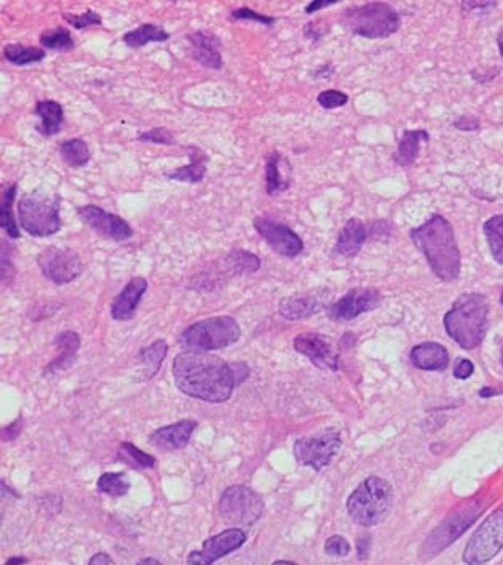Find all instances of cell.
I'll use <instances>...</instances> for the list:
<instances>
[{
    "label": "cell",
    "instance_id": "obj_1",
    "mask_svg": "<svg viewBox=\"0 0 503 565\" xmlns=\"http://www.w3.org/2000/svg\"><path fill=\"white\" fill-rule=\"evenodd\" d=\"M173 377L179 392L206 403H226L238 385L232 364L202 352L176 356Z\"/></svg>",
    "mask_w": 503,
    "mask_h": 565
},
{
    "label": "cell",
    "instance_id": "obj_2",
    "mask_svg": "<svg viewBox=\"0 0 503 565\" xmlns=\"http://www.w3.org/2000/svg\"><path fill=\"white\" fill-rule=\"evenodd\" d=\"M411 239L427 257L433 274L446 282L457 280L462 256L451 222L443 216H433L425 224L411 230Z\"/></svg>",
    "mask_w": 503,
    "mask_h": 565
},
{
    "label": "cell",
    "instance_id": "obj_3",
    "mask_svg": "<svg viewBox=\"0 0 503 565\" xmlns=\"http://www.w3.org/2000/svg\"><path fill=\"white\" fill-rule=\"evenodd\" d=\"M489 304L482 294L470 292L460 296L445 315L446 333L465 350L481 345L488 327Z\"/></svg>",
    "mask_w": 503,
    "mask_h": 565
},
{
    "label": "cell",
    "instance_id": "obj_4",
    "mask_svg": "<svg viewBox=\"0 0 503 565\" xmlns=\"http://www.w3.org/2000/svg\"><path fill=\"white\" fill-rule=\"evenodd\" d=\"M392 484L379 476H369L351 492L347 500V511L360 526L372 527L386 519L392 508Z\"/></svg>",
    "mask_w": 503,
    "mask_h": 565
},
{
    "label": "cell",
    "instance_id": "obj_5",
    "mask_svg": "<svg viewBox=\"0 0 503 565\" xmlns=\"http://www.w3.org/2000/svg\"><path fill=\"white\" fill-rule=\"evenodd\" d=\"M18 218L26 232L42 239L55 235L61 229L59 198L44 190H34L20 198Z\"/></svg>",
    "mask_w": 503,
    "mask_h": 565
},
{
    "label": "cell",
    "instance_id": "obj_6",
    "mask_svg": "<svg viewBox=\"0 0 503 565\" xmlns=\"http://www.w3.org/2000/svg\"><path fill=\"white\" fill-rule=\"evenodd\" d=\"M240 326L232 317H212L190 325L179 337L187 352L221 350L240 341Z\"/></svg>",
    "mask_w": 503,
    "mask_h": 565
},
{
    "label": "cell",
    "instance_id": "obj_7",
    "mask_svg": "<svg viewBox=\"0 0 503 565\" xmlns=\"http://www.w3.org/2000/svg\"><path fill=\"white\" fill-rule=\"evenodd\" d=\"M347 30L366 39H386L402 26V18L392 5L372 2L361 7L349 8L343 16Z\"/></svg>",
    "mask_w": 503,
    "mask_h": 565
},
{
    "label": "cell",
    "instance_id": "obj_8",
    "mask_svg": "<svg viewBox=\"0 0 503 565\" xmlns=\"http://www.w3.org/2000/svg\"><path fill=\"white\" fill-rule=\"evenodd\" d=\"M264 501L247 486L229 487L219 500V515L229 526L249 527L261 519Z\"/></svg>",
    "mask_w": 503,
    "mask_h": 565
},
{
    "label": "cell",
    "instance_id": "obj_9",
    "mask_svg": "<svg viewBox=\"0 0 503 565\" xmlns=\"http://www.w3.org/2000/svg\"><path fill=\"white\" fill-rule=\"evenodd\" d=\"M503 550V505L497 508L468 540L464 551L467 565H486Z\"/></svg>",
    "mask_w": 503,
    "mask_h": 565
},
{
    "label": "cell",
    "instance_id": "obj_10",
    "mask_svg": "<svg viewBox=\"0 0 503 565\" xmlns=\"http://www.w3.org/2000/svg\"><path fill=\"white\" fill-rule=\"evenodd\" d=\"M341 435L334 430H328L320 435L300 438L294 442V456L300 465L320 471L331 464L341 449Z\"/></svg>",
    "mask_w": 503,
    "mask_h": 565
},
{
    "label": "cell",
    "instance_id": "obj_11",
    "mask_svg": "<svg viewBox=\"0 0 503 565\" xmlns=\"http://www.w3.org/2000/svg\"><path fill=\"white\" fill-rule=\"evenodd\" d=\"M37 264L45 278L56 284H66L81 275L82 265L79 254L69 248L50 247L39 254Z\"/></svg>",
    "mask_w": 503,
    "mask_h": 565
},
{
    "label": "cell",
    "instance_id": "obj_12",
    "mask_svg": "<svg viewBox=\"0 0 503 565\" xmlns=\"http://www.w3.org/2000/svg\"><path fill=\"white\" fill-rule=\"evenodd\" d=\"M256 230L265 239L275 253L285 257H296L304 249V241L288 225L280 224L273 219L259 216L255 219Z\"/></svg>",
    "mask_w": 503,
    "mask_h": 565
},
{
    "label": "cell",
    "instance_id": "obj_13",
    "mask_svg": "<svg viewBox=\"0 0 503 565\" xmlns=\"http://www.w3.org/2000/svg\"><path fill=\"white\" fill-rule=\"evenodd\" d=\"M247 542V534L241 529H227L218 535L204 540L200 551H192L187 556L189 565H212L232 551L241 548Z\"/></svg>",
    "mask_w": 503,
    "mask_h": 565
},
{
    "label": "cell",
    "instance_id": "obj_14",
    "mask_svg": "<svg viewBox=\"0 0 503 565\" xmlns=\"http://www.w3.org/2000/svg\"><path fill=\"white\" fill-rule=\"evenodd\" d=\"M77 213H79L82 221L90 225L95 232L100 233L101 237L116 239V241H124V239L133 237V229L125 219L120 218L117 214L108 213L96 204L82 206L77 210Z\"/></svg>",
    "mask_w": 503,
    "mask_h": 565
},
{
    "label": "cell",
    "instance_id": "obj_15",
    "mask_svg": "<svg viewBox=\"0 0 503 565\" xmlns=\"http://www.w3.org/2000/svg\"><path fill=\"white\" fill-rule=\"evenodd\" d=\"M379 292L369 288H355L349 291L343 299H339L331 309L329 315L339 321H351L357 318L361 313L374 310L380 304Z\"/></svg>",
    "mask_w": 503,
    "mask_h": 565
},
{
    "label": "cell",
    "instance_id": "obj_16",
    "mask_svg": "<svg viewBox=\"0 0 503 565\" xmlns=\"http://www.w3.org/2000/svg\"><path fill=\"white\" fill-rule=\"evenodd\" d=\"M294 348L300 355L310 358V361L321 369L337 370L339 368V356L331 342L321 334L304 333L299 334L294 339Z\"/></svg>",
    "mask_w": 503,
    "mask_h": 565
},
{
    "label": "cell",
    "instance_id": "obj_17",
    "mask_svg": "<svg viewBox=\"0 0 503 565\" xmlns=\"http://www.w3.org/2000/svg\"><path fill=\"white\" fill-rule=\"evenodd\" d=\"M195 421H181L176 422L173 425L161 427L155 430L149 442L157 449L171 452V450L183 449L190 441V436L197 428Z\"/></svg>",
    "mask_w": 503,
    "mask_h": 565
},
{
    "label": "cell",
    "instance_id": "obj_18",
    "mask_svg": "<svg viewBox=\"0 0 503 565\" xmlns=\"http://www.w3.org/2000/svg\"><path fill=\"white\" fill-rule=\"evenodd\" d=\"M192 58L208 69H221L222 56H221V42L218 37L210 30H195L187 36Z\"/></svg>",
    "mask_w": 503,
    "mask_h": 565
},
{
    "label": "cell",
    "instance_id": "obj_19",
    "mask_svg": "<svg viewBox=\"0 0 503 565\" xmlns=\"http://www.w3.org/2000/svg\"><path fill=\"white\" fill-rule=\"evenodd\" d=\"M146 291L147 280L143 276H136L126 282L124 291L112 302V307H110L112 318L117 319V321L132 319Z\"/></svg>",
    "mask_w": 503,
    "mask_h": 565
},
{
    "label": "cell",
    "instance_id": "obj_20",
    "mask_svg": "<svg viewBox=\"0 0 503 565\" xmlns=\"http://www.w3.org/2000/svg\"><path fill=\"white\" fill-rule=\"evenodd\" d=\"M411 361L422 370H445L449 364V353L441 343L423 342L411 350Z\"/></svg>",
    "mask_w": 503,
    "mask_h": 565
},
{
    "label": "cell",
    "instance_id": "obj_21",
    "mask_svg": "<svg viewBox=\"0 0 503 565\" xmlns=\"http://www.w3.org/2000/svg\"><path fill=\"white\" fill-rule=\"evenodd\" d=\"M323 309V298L317 292H304L286 298L280 302V313L286 319H302L312 317Z\"/></svg>",
    "mask_w": 503,
    "mask_h": 565
},
{
    "label": "cell",
    "instance_id": "obj_22",
    "mask_svg": "<svg viewBox=\"0 0 503 565\" xmlns=\"http://www.w3.org/2000/svg\"><path fill=\"white\" fill-rule=\"evenodd\" d=\"M366 241V227L360 219H349L339 232L335 251L343 257H355Z\"/></svg>",
    "mask_w": 503,
    "mask_h": 565
},
{
    "label": "cell",
    "instance_id": "obj_23",
    "mask_svg": "<svg viewBox=\"0 0 503 565\" xmlns=\"http://www.w3.org/2000/svg\"><path fill=\"white\" fill-rule=\"evenodd\" d=\"M290 187V165L285 157L270 153L265 165V190L269 196H277Z\"/></svg>",
    "mask_w": 503,
    "mask_h": 565
},
{
    "label": "cell",
    "instance_id": "obj_24",
    "mask_svg": "<svg viewBox=\"0 0 503 565\" xmlns=\"http://www.w3.org/2000/svg\"><path fill=\"white\" fill-rule=\"evenodd\" d=\"M189 165L183 168H178L175 171L168 174V179L173 181L189 182V184H197L202 181L206 174V163L208 157L204 155L198 147H189Z\"/></svg>",
    "mask_w": 503,
    "mask_h": 565
},
{
    "label": "cell",
    "instance_id": "obj_25",
    "mask_svg": "<svg viewBox=\"0 0 503 565\" xmlns=\"http://www.w3.org/2000/svg\"><path fill=\"white\" fill-rule=\"evenodd\" d=\"M430 139L425 130H408L403 133L402 141L398 145V151L394 155L395 161L400 167H409L416 161L417 155L421 152V143H427Z\"/></svg>",
    "mask_w": 503,
    "mask_h": 565
},
{
    "label": "cell",
    "instance_id": "obj_26",
    "mask_svg": "<svg viewBox=\"0 0 503 565\" xmlns=\"http://www.w3.org/2000/svg\"><path fill=\"white\" fill-rule=\"evenodd\" d=\"M36 114L40 118V125L37 126L39 133H42L45 136L58 135L61 125H63V118H65V110L59 102H37Z\"/></svg>",
    "mask_w": 503,
    "mask_h": 565
},
{
    "label": "cell",
    "instance_id": "obj_27",
    "mask_svg": "<svg viewBox=\"0 0 503 565\" xmlns=\"http://www.w3.org/2000/svg\"><path fill=\"white\" fill-rule=\"evenodd\" d=\"M168 39H169V34L160 26L143 24L136 30L126 32L124 36V42L132 48H141L149 42H167Z\"/></svg>",
    "mask_w": 503,
    "mask_h": 565
},
{
    "label": "cell",
    "instance_id": "obj_28",
    "mask_svg": "<svg viewBox=\"0 0 503 565\" xmlns=\"http://www.w3.org/2000/svg\"><path fill=\"white\" fill-rule=\"evenodd\" d=\"M59 153H61V159L65 160V163L74 168L83 167L91 159V152L87 143L79 138L63 141L59 144Z\"/></svg>",
    "mask_w": 503,
    "mask_h": 565
},
{
    "label": "cell",
    "instance_id": "obj_29",
    "mask_svg": "<svg viewBox=\"0 0 503 565\" xmlns=\"http://www.w3.org/2000/svg\"><path fill=\"white\" fill-rule=\"evenodd\" d=\"M167 353L168 345L167 342L163 341V339L153 342L152 345H149V347L141 350L139 361L143 364V370H144L146 378H152V377L159 372L161 362L167 358Z\"/></svg>",
    "mask_w": 503,
    "mask_h": 565
},
{
    "label": "cell",
    "instance_id": "obj_30",
    "mask_svg": "<svg viewBox=\"0 0 503 565\" xmlns=\"http://www.w3.org/2000/svg\"><path fill=\"white\" fill-rule=\"evenodd\" d=\"M55 345L58 347L59 356L55 361H51L50 366L47 368V372L63 368L65 364L73 360L77 350L81 347V337H79V334L66 331V333L59 334L56 341H55Z\"/></svg>",
    "mask_w": 503,
    "mask_h": 565
},
{
    "label": "cell",
    "instance_id": "obj_31",
    "mask_svg": "<svg viewBox=\"0 0 503 565\" xmlns=\"http://www.w3.org/2000/svg\"><path fill=\"white\" fill-rule=\"evenodd\" d=\"M16 196V184H7L2 194V213H0V224L7 232L10 239H20V230L16 227L15 214H13V200Z\"/></svg>",
    "mask_w": 503,
    "mask_h": 565
},
{
    "label": "cell",
    "instance_id": "obj_32",
    "mask_svg": "<svg viewBox=\"0 0 503 565\" xmlns=\"http://www.w3.org/2000/svg\"><path fill=\"white\" fill-rule=\"evenodd\" d=\"M484 235L488 239L494 261L503 265V214L488 219L484 224Z\"/></svg>",
    "mask_w": 503,
    "mask_h": 565
},
{
    "label": "cell",
    "instance_id": "obj_33",
    "mask_svg": "<svg viewBox=\"0 0 503 565\" xmlns=\"http://www.w3.org/2000/svg\"><path fill=\"white\" fill-rule=\"evenodd\" d=\"M4 56L13 65H26L42 61L45 58V51L42 48H37V47L10 44L4 48Z\"/></svg>",
    "mask_w": 503,
    "mask_h": 565
},
{
    "label": "cell",
    "instance_id": "obj_34",
    "mask_svg": "<svg viewBox=\"0 0 503 565\" xmlns=\"http://www.w3.org/2000/svg\"><path fill=\"white\" fill-rule=\"evenodd\" d=\"M227 267L235 274H253L261 268V259L255 254L243 251V249H234L227 256Z\"/></svg>",
    "mask_w": 503,
    "mask_h": 565
},
{
    "label": "cell",
    "instance_id": "obj_35",
    "mask_svg": "<svg viewBox=\"0 0 503 565\" xmlns=\"http://www.w3.org/2000/svg\"><path fill=\"white\" fill-rule=\"evenodd\" d=\"M130 481L124 473H104L98 481V491L110 497H122L130 491Z\"/></svg>",
    "mask_w": 503,
    "mask_h": 565
},
{
    "label": "cell",
    "instance_id": "obj_36",
    "mask_svg": "<svg viewBox=\"0 0 503 565\" xmlns=\"http://www.w3.org/2000/svg\"><path fill=\"white\" fill-rule=\"evenodd\" d=\"M40 44L50 50L69 51L74 48L73 36L65 28L45 30L40 36Z\"/></svg>",
    "mask_w": 503,
    "mask_h": 565
},
{
    "label": "cell",
    "instance_id": "obj_37",
    "mask_svg": "<svg viewBox=\"0 0 503 565\" xmlns=\"http://www.w3.org/2000/svg\"><path fill=\"white\" fill-rule=\"evenodd\" d=\"M120 458H124L126 464L132 465L134 468H153L157 464L155 456L139 450L132 442H124L120 446Z\"/></svg>",
    "mask_w": 503,
    "mask_h": 565
},
{
    "label": "cell",
    "instance_id": "obj_38",
    "mask_svg": "<svg viewBox=\"0 0 503 565\" xmlns=\"http://www.w3.org/2000/svg\"><path fill=\"white\" fill-rule=\"evenodd\" d=\"M317 101L325 109H337V108H343L349 102V96L343 91H337V90H326V91H321L318 94Z\"/></svg>",
    "mask_w": 503,
    "mask_h": 565
},
{
    "label": "cell",
    "instance_id": "obj_39",
    "mask_svg": "<svg viewBox=\"0 0 503 565\" xmlns=\"http://www.w3.org/2000/svg\"><path fill=\"white\" fill-rule=\"evenodd\" d=\"M138 141L143 143H151V144L171 145L175 144V136L171 131L167 128H153V130L146 131L143 135H139Z\"/></svg>",
    "mask_w": 503,
    "mask_h": 565
},
{
    "label": "cell",
    "instance_id": "obj_40",
    "mask_svg": "<svg viewBox=\"0 0 503 565\" xmlns=\"http://www.w3.org/2000/svg\"><path fill=\"white\" fill-rule=\"evenodd\" d=\"M351 546L347 538H343L341 535L329 536L325 543V552L329 556H335V558H345L351 554Z\"/></svg>",
    "mask_w": 503,
    "mask_h": 565
},
{
    "label": "cell",
    "instance_id": "obj_41",
    "mask_svg": "<svg viewBox=\"0 0 503 565\" xmlns=\"http://www.w3.org/2000/svg\"><path fill=\"white\" fill-rule=\"evenodd\" d=\"M65 20H66L69 24H73L75 30H85L88 26H93V24H101V16L98 15L96 12H91V10H87L85 13H82V15H65Z\"/></svg>",
    "mask_w": 503,
    "mask_h": 565
},
{
    "label": "cell",
    "instance_id": "obj_42",
    "mask_svg": "<svg viewBox=\"0 0 503 565\" xmlns=\"http://www.w3.org/2000/svg\"><path fill=\"white\" fill-rule=\"evenodd\" d=\"M232 18H234V20H249V22H263V24H272V22H275V18L256 13V12H253V10L248 7L237 8L234 13H232Z\"/></svg>",
    "mask_w": 503,
    "mask_h": 565
},
{
    "label": "cell",
    "instance_id": "obj_43",
    "mask_svg": "<svg viewBox=\"0 0 503 565\" xmlns=\"http://www.w3.org/2000/svg\"><path fill=\"white\" fill-rule=\"evenodd\" d=\"M474 366L473 362L470 361V360H465V358H460L457 364H455V369H454V376L460 378V380H465L468 377L473 376Z\"/></svg>",
    "mask_w": 503,
    "mask_h": 565
},
{
    "label": "cell",
    "instance_id": "obj_44",
    "mask_svg": "<svg viewBox=\"0 0 503 565\" xmlns=\"http://www.w3.org/2000/svg\"><path fill=\"white\" fill-rule=\"evenodd\" d=\"M358 548V558L363 559L368 558V554H369V548H371V536L363 535L358 538L357 542Z\"/></svg>",
    "mask_w": 503,
    "mask_h": 565
},
{
    "label": "cell",
    "instance_id": "obj_45",
    "mask_svg": "<svg viewBox=\"0 0 503 565\" xmlns=\"http://www.w3.org/2000/svg\"><path fill=\"white\" fill-rule=\"evenodd\" d=\"M455 128H459L462 131H474L480 128V124H478V120H474V118H468V117H462L459 118L457 122H455Z\"/></svg>",
    "mask_w": 503,
    "mask_h": 565
},
{
    "label": "cell",
    "instance_id": "obj_46",
    "mask_svg": "<svg viewBox=\"0 0 503 565\" xmlns=\"http://www.w3.org/2000/svg\"><path fill=\"white\" fill-rule=\"evenodd\" d=\"M334 4H337V0H317V2H312V4L307 5L306 13H314L320 8L329 7V5H334Z\"/></svg>",
    "mask_w": 503,
    "mask_h": 565
},
{
    "label": "cell",
    "instance_id": "obj_47",
    "mask_svg": "<svg viewBox=\"0 0 503 565\" xmlns=\"http://www.w3.org/2000/svg\"><path fill=\"white\" fill-rule=\"evenodd\" d=\"M88 565H116L114 561L110 558L109 554L106 552H98L93 558L90 559V564Z\"/></svg>",
    "mask_w": 503,
    "mask_h": 565
},
{
    "label": "cell",
    "instance_id": "obj_48",
    "mask_svg": "<svg viewBox=\"0 0 503 565\" xmlns=\"http://www.w3.org/2000/svg\"><path fill=\"white\" fill-rule=\"evenodd\" d=\"M26 562H28L26 558H10L5 565H22L26 564Z\"/></svg>",
    "mask_w": 503,
    "mask_h": 565
},
{
    "label": "cell",
    "instance_id": "obj_49",
    "mask_svg": "<svg viewBox=\"0 0 503 565\" xmlns=\"http://www.w3.org/2000/svg\"><path fill=\"white\" fill-rule=\"evenodd\" d=\"M136 565H163V564H161L160 561H157V559L147 558V559H143V561H139L138 564Z\"/></svg>",
    "mask_w": 503,
    "mask_h": 565
},
{
    "label": "cell",
    "instance_id": "obj_50",
    "mask_svg": "<svg viewBox=\"0 0 503 565\" xmlns=\"http://www.w3.org/2000/svg\"><path fill=\"white\" fill-rule=\"evenodd\" d=\"M497 44H499V50H500V55L503 56V30H500V34L497 37Z\"/></svg>",
    "mask_w": 503,
    "mask_h": 565
},
{
    "label": "cell",
    "instance_id": "obj_51",
    "mask_svg": "<svg viewBox=\"0 0 503 565\" xmlns=\"http://www.w3.org/2000/svg\"><path fill=\"white\" fill-rule=\"evenodd\" d=\"M272 565H298L294 564V562H290V561H277V562H273Z\"/></svg>",
    "mask_w": 503,
    "mask_h": 565
},
{
    "label": "cell",
    "instance_id": "obj_52",
    "mask_svg": "<svg viewBox=\"0 0 503 565\" xmlns=\"http://www.w3.org/2000/svg\"><path fill=\"white\" fill-rule=\"evenodd\" d=\"M500 302H502V305H503V290H502V294H500Z\"/></svg>",
    "mask_w": 503,
    "mask_h": 565
},
{
    "label": "cell",
    "instance_id": "obj_53",
    "mask_svg": "<svg viewBox=\"0 0 503 565\" xmlns=\"http://www.w3.org/2000/svg\"><path fill=\"white\" fill-rule=\"evenodd\" d=\"M502 364H503V347H502Z\"/></svg>",
    "mask_w": 503,
    "mask_h": 565
}]
</instances>
